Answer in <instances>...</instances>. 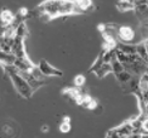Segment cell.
Masks as SVG:
<instances>
[{
    "label": "cell",
    "instance_id": "obj_1",
    "mask_svg": "<svg viewBox=\"0 0 148 138\" xmlns=\"http://www.w3.org/2000/svg\"><path fill=\"white\" fill-rule=\"evenodd\" d=\"M39 14H46L50 18L74 14V0H47L38 8Z\"/></svg>",
    "mask_w": 148,
    "mask_h": 138
},
{
    "label": "cell",
    "instance_id": "obj_2",
    "mask_svg": "<svg viewBox=\"0 0 148 138\" xmlns=\"http://www.w3.org/2000/svg\"><path fill=\"white\" fill-rule=\"evenodd\" d=\"M10 77H11L12 81H14V84L16 86L18 93H20L22 97H27V98L30 97L33 89H32V86L28 84V81L24 80L21 75L18 74V72L15 73V74H12V75H10Z\"/></svg>",
    "mask_w": 148,
    "mask_h": 138
},
{
    "label": "cell",
    "instance_id": "obj_3",
    "mask_svg": "<svg viewBox=\"0 0 148 138\" xmlns=\"http://www.w3.org/2000/svg\"><path fill=\"white\" fill-rule=\"evenodd\" d=\"M116 36L121 42L130 44L135 40V30L130 26H120L116 29Z\"/></svg>",
    "mask_w": 148,
    "mask_h": 138
},
{
    "label": "cell",
    "instance_id": "obj_4",
    "mask_svg": "<svg viewBox=\"0 0 148 138\" xmlns=\"http://www.w3.org/2000/svg\"><path fill=\"white\" fill-rule=\"evenodd\" d=\"M39 69H40V72L45 75V77H61V75H62V72L58 70V69H56V68H53L52 66H50L44 59L40 62Z\"/></svg>",
    "mask_w": 148,
    "mask_h": 138
},
{
    "label": "cell",
    "instance_id": "obj_5",
    "mask_svg": "<svg viewBox=\"0 0 148 138\" xmlns=\"http://www.w3.org/2000/svg\"><path fill=\"white\" fill-rule=\"evenodd\" d=\"M0 22H1L3 27L11 26V24L15 22V15H14V12L8 10V9L1 10V12H0Z\"/></svg>",
    "mask_w": 148,
    "mask_h": 138
},
{
    "label": "cell",
    "instance_id": "obj_6",
    "mask_svg": "<svg viewBox=\"0 0 148 138\" xmlns=\"http://www.w3.org/2000/svg\"><path fill=\"white\" fill-rule=\"evenodd\" d=\"M63 95H66L68 98L73 99L77 104H79L80 99H82V97H83V93L80 92L79 87H69V89H67V90L63 91Z\"/></svg>",
    "mask_w": 148,
    "mask_h": 138
},
{
    "label": "cell",
    "instance_id": "obj_7",
    "mask_svg": "<svg viewBox=\"0 0 148 138\" xmlns=\"http://www.w3.org/2000/svg\"><path fill=\"white\" fill-rule=\"evenodd\" d=\"M116 49L120 50V51H123L124 53L129 55V56L137 53V51H136V45H130V44H125V42L118 44V45H116Z\"/></svg>",
    "mask_w": 148,
    "mask_h": 138
},
{
    "label": "cell",
    "instance_id": "obj_8",
    "mask_svg": "<svg viewBox=\"0 0 148 138\" xmlns=\"http://www.w3.org/2000/svg\"><path fill=\"white\" fill-rule=\"evenodd\" d=\"M1 138H16V130L14 126L4 125L1 127Z\"/></svg>",
    "mask_w": 148,
    "mask_h": 138
},
{
    "label": "cell",
    "instance_id": "obj_9",
    "mask_svg": "<svg viewBox=\"0 0 148 138\" xmlns=\"http://www.w3.org/2000/svg\"><path fill=\"white\" fill-rule=\"evenodd\" d=\"M136 51H137V55L146 62L147 66H148V53H147V49H146V45H145L143 41L136 45Z\"/></svg>",
    "mask_w": 148,
    "mask_h": 138
},
{
    "label": "cell",
    "instance_id": "obj_10",
    "mask_svg": "<svg viewBox=\"0 0 148 138\" xmlns=\"http://www.w3.org/2000/svg\"><path fill=\"white\" fill-rule=\"evenodd\" d=\"M116 8L119 11H129V10H135V4L130 0H120L116 4Z\"/></svg>",
    "mask_w": 148,
    "mask_h": 138
},
{
    "label": "cell",
    "instance_id": "obj_11",
    "mask_svg": "<svg viewBox=\"0 0 148 138\" xmlns=\"http://www.w3.org/2000/svg\"><path fill=\"white\" fill-rule=\"evenodd\" d=\"M115 75H116V80H118L120 84H129L130 83V80L132 79L131 73L127 72V70H123L121 73L115 74Z\"/></svg>",
    "mask_w": 148,
    "mask_h": 138
},
{
    "label": "cell",
    "instance_id": "obj_12",
    "mask_svg": "<svg viewBox=\"0 0 148 138\" xmlns=\"http://www.w3.org/2000/svg\"><path fill=\"white\" fill-rule=\"evenodd\" d=\"M109 72H113L112 70V64L110 63H104L103 62V64L100 67V69L95 73L97 77H100V78H102V77H104V75H107Z\"/></svg>",
    "mask_w": 148,
    "mask_h": 138
},
{
    "label": "cell",
    "instance_id": "obj_13",
    "mask_svg": "<svg viewBox=\"0 0 148 138\" xmlns=\"http://www.w3.org/2000/svg\"><path fill=\"white\" fill-rule=\"evenodd\" d=\"M73 83H74V86L75 87H83L84 85H85V83H86V78L84 77V75H82V74H79V75H77L75 78H74V80H73Z\"/></svg>",
    "mask_w": 148,
    "mask_h": 138
},
{
    "label": "cell",
    "instance_id": "obj_14",
    "mask_svg": "<svg viewBox=\"0 0 148 138\" xmlns=\"http://www.w3.org/2000/svg\"><path fill=\"white\" fill-rule=\"evenodd\" d=\"M110 64H112V70H113V73H115V74H119V73H121L123 70H125V69H124V66H123L118 59L113 61Z\"/></svg>",
    "mask_w": 148,
    "mask_h": 138
},
{
    "label": "cell",
    "instance_id": "obj_15",
    "mask_svg": "<svg viewBox=\"0 0 148 138\" xmlns=\"http://www.w3.org/2000/svg\"><path fill=\"white\" fill-rule=\"evenodd\" d=\"M71 122H64V121H62L60 124V131L62 133H68L69 131H71Z\"/></svg>",
    "mask_w": 148,
    "mask_h": 138
},
{
    "label": "cell",
    "instance_id": "obj_16",
    "mask_svg": "<svg viewBox=\"0 0 148 138\" xmlns=\"http://www.w3.org/2000/svg\"><path fill=\"white\" fill-rule=\"evenodd\" d=\"M140 119H142V124H141V132L142 133H148V118L145 115V116L140 118Z\"/></svg>",
    "mask_w": 148,
    "mask_h": 138
},
{
    "label": "cell",
    "instance_id": "obj_17",
    "mask_svg": "<svg viewBox=\"0 0 148 138\" xmlns=\"http://www.w3.org/2000/svg\"><path fill=\"white\" fill-rule=\"evenodd\" d=\"M97 105H98L97 101H96V99H94V98H92L91 101H90V102L88 103V105L85 107V108H88L89 110H95V109L97 108Z\"/></svg>",
    "mask_w": 148,
    "mask_h": 138
},
{
    "label": "cell",
    "instance_id": "obj_18",
    "mask_svg": "<svg viewBox=\"0 0 148 138\" xmlns=\"http://www.w3.org/2000/svg\"><path fill=\"white\" fill-rule=\"evenodd\" d=\"M18 14H20L22 17H27L28 16V9L27 8H21L18 10Z\"/></svg>",
    "mask_w": 148,
    "mask_h": 138
},
{
    "label": "cell",
    "instance_id": "obj_19",
    "mask_svg": "<svg viewBox=\"0 0 148 138\" xmlns=\"http://www.w3.org/2000/svg\"><path fill=\"white\" fill-rule=\"evenodd\" d=\"M49 130H50V128H49L47 125H42V126H41V132L46 133V132H49Z\"/></svg>",
    "mask_w": 148,
    "mask_h": 138
},
{
    "label": "cell",
    "instance_id": "obj_20",
    "mask_svg": "<svg viewBox=\"0 0 148 138\" xmlns=\"http://www.w3.org/2000/svg\"><path fill=\"white\" fill-rule=\"evenodd\" d=\"M62 121H64V122H71V118H69V116H64Z\"/></svg>",
    "mask_w": 148,
    "mask_h": 138
},
{
    "label": "cell",
    "instance_id": "obj_21",
    "mask_svg": "<svg viewBox=\"0 0 148 138\" xmlns=\"http://www.w3.org/2000/svg\"><path fill=\"white\" fill-rule=\"evenodd\" d=\"M143 42H145V45H146V49H147V53H148V39L143 40Z\"/></svg>",
    "mask_w": 148,
    "mask_h": 138
},
{
    "label": "cell",
    "instance_id": "obj_22",
    "mask_svg": "<svg viewBox=\"0 0 148 138\" xmlns=\"http://www.w3.org/2000/svg\"><path fill=\"white\" fill-rule=\"evenodd\" d=\"M141 138H148V133H142L141 135Z\"/></svg>",
    "mask_w": 148,
    "mask_h": 138
}]
</instances>
